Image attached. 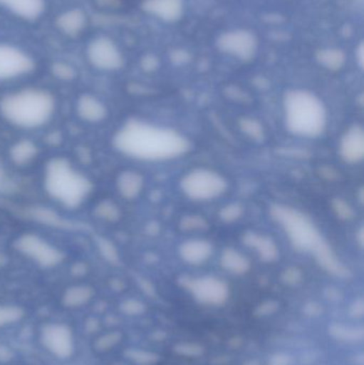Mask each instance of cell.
I'll list each match as a JSON object with an SVG mask.
<instances>
[{
    "mask_svg": "<svg viewBox=\"0 0 364 365\" xmlns=\"http://www.w3.org/2000/svg\"><path fill=\"white\" fill-rule=\"evenodd\" d=\"M118 151L139 160H166L181 156L189 148L175 130L141 121L124 124L113 138Z\"/></svg>",
    "mask_w": 364,
    "mask_h": 365,
    "instance_id": "6da1fadb",
    "label": "cell"
},
{
    "mask_svg": "<svg viewBox=\"0 0 364 365\" xmlns=\"http://www.w3.org/2000/svg\"><path fill=\"white\" fill-rule=\"evenodd\" d=\"M59 110V100L48 88L25 86L0 96V119L12 128L34 132L47 128Z\"/></svg>",
    "mask_w": 364,
    "mask_h": 365,
    "instance_id": "7a4b0ae2",
    "label": "cell"
},
{
    "mask_svg": "<svg viewBox=\"0 0 364 365\" xmlns=\"http://www.w3.org/2000/svg\"><path fill=\"white\" fill-rule=\"evenodd\" d=\"M43 185L53 201L68 210L83 205L93 188L89 178L64 158H53L46 165Z\"/></svg>",
    "mask_w": 364,
    "mask_h": 365,
    "instance_id": "3957f363",
    "label": "cell"
},
{
    "mask_svg": "<svg viewBox=\"0 0 364 365\" xmlns=\"http://www.w3.org/2000/svg\"><path fill=\"white\" fill-rule=\"evenodd\" d=\"M286 128L297 136L314 138L324 133L327 113L322 101L306 90H292L284 98Z\"/></svg>",
    "mask_w": 364,
    "mask_h": 365,
    "instance_id": "277c9868",
    "label": "cell"
},
{
    "mask_svg": "<svg viewBox=\"0 0 364 365\" xmlns=\"http://www.w3.org/2000/svg\"><path fill=\"white\" fill-rule=\"evenodd\" d=\"M271 216L284 227L298 250L311 252L318 257L328 247L316 225L299 210L288 206L275 205L271 207Z\"/></svg>",
    "mask_w": 364,
    "mask_h": 365,
    "instance_id": "5b68a950",
    "label": "cell"
},
{
    "mask_svg": "<svg viewBox=\"0 0 364 365\" xmlns=\"http://www.w3.org/2000/svg\"><path fill=\"white\" fill-rule=\"evenodd\" d=\"M36 57L12 42L0 41V83H15L36 72Z\"/></svg>",
    "mask_w": 364,
    "mask_h": 365,
    "instance_id": "8992f818",
    "label": "cell"
},
{
    "mask_svg": "<svg viewBox=\"0 0 364 365\" xmlns=\"http://www.w3.org/2000/svg\"><path fill=\"white\" fill-rule=\"evenodd\" d=\"M85 59L92 68L100 73L118 72L125 63L119 45L110 36L104 34H98L88 42Z\"/></svg>",
    "mask_w": 364,
    "mask_h": 365,
    "instance_id": "52a82bcc",
    "label": "cell"
},
{
    "mask_svg": "<svg viewBox=\"0 0 364 365\" xmlns=\"http://www.w3.org/2000/svg\"><path fill=\"white\" fill-rule=\"evenodd\" d=\"M226 180L219 173L209 169L190 171L181 181V188L189 199L209 201L219 197L226 191Z\"/></svg>",
    "mask_w": 364,
    "mask_h": 365,
    "instance_id": "ba28073f",
    "label": "cell"
},
{
    "mask_svg": "<svg viewBox=\"0 0 364 365\" xmlns=\"http://www.w3.org/2000/svg\"><path fill=\"white\" fill-rule=\"evenodd\" d=\"M16 247L21 255L42 267H53L62 259V252L59 249L33 234H26L19 237Z\"/></svg>",
    "mask_w": 364,
    "mask_h": 365,
    "instance_id": "9c48e42d",
    "label": "cell"
},
{
    "mask_svg": "<svg viewBox=\"0 0 364 365\" xmlns=\"http://www.w3.org/2000/svg\"><path fill=\"white\" fill-rule=\"evenodd\" d=\"M183 284L201 304L220 306L228 299V285L214 277L187 278L184 280Z\"/></svg>",
    "mask_w": 364,
    "mask_h": 365,
    "instance_id": "30bf717a",
    "label": "cell"
},
{
    "mask_svg": "<svg viewBox=\"0 0 364 365\" xmlns=\"http://www.w3.org/2000/svg\"><path fill=\"white\" fill-rule=\"evenodd\" d=\"M218 46L224 53L247 61L256 53L258 40L247 30H234L222 34L218 40Z\"/></svg>",
    "mask_w": 364,
    "mask_h": 365,
    "instance_id": "8fae6325",
    "label": "cell"
},
{
    "mask_svg": "<svg viewBox=\"0 0 364 365\" xmlns=\"http://www.w3.org/2000/svg\"><path fill=\"white\" fill-rule=\"evenodd\" d=\"M45 349L60 359H66L74 351V339L70 328L61 324L45 326L42 331Z\"/></svg>",
    "mask_w": 364,
    "mask_h": 365,
    "instance_id": "7c38bea8",
    "label": "cell"
},
{
    "mask_svg": "<svg viewBox=\"0 0 364 365\" xmlns=\"http://www.w3.org/2000/svg\"><path fill=\"white\" fill-rule=\"evenodd\" d=\"M74 111L77 119L88 125H100L109 117L108 106L105 104L104 101L90 92L77 96Z\"/></svg>",
    "mask_w": 364,
    "mask_h": 365,
    "instance_id": "4fadbf2b",
    "label": "cell"
},
{
    "mask_svg": "<svg viewBox=\"0 0 364 365\" xmlns=\"http://www.w3.org/2000/svg\"><path fill=\"white\" fill-rule=\"evenodd\" d=\"M0 9L25 23H36L47 10V0H0Z\"/></svg>",
    "mask_w": 364,
    "mask_h": 365,
    "instance_id": "5bb4252c",
    "label": "cell"
},
{
    "mask_svg": "<svg viewBox=\"0 0 364 365\" xmlns=\"http://www.w3.org/2000/svg\"><path fill=\"white\" fill-rule=\"evenodd\" d=\"M340 154L350 164H357L363 160L364 133L361 126L354 125L346 130L340 141Z\"/></svg>",
    "mask_w": 364,
    "mask_h": 365,
    "instance_id": "9a60e30c",
    "label": "cell"
},
{
    "mask_svg": "<svg viewBox=\"0 0 364 365\" xmlns=\"http://www.w3.org/2000/svg\"><path fill=\"white\" fill-rule=\"evenodd\" d=\"M142 9L152 16L173 23L183 15L184 0H145Z\"/></svg>",
    "mask_w": 364,
    "mask_h": 365,
    "instance_id": "2e32d148",
    "label": "cell"
},
{
    "mask_svg": "<svg viewBox=\"0 0 364 365\" xmlns=\"http://www.w3.org/2000/svg\"><path fill=\"white\" fill-rule=\"evenodd\" d=\"M87 14L81 9L73 8L58 15L56 26L60 32L68 36H76L87 26Z\"/></svg>",
    "mask_w": 364,
    "mask_h": 365,
    "instance_id": "e0dca14e",
    "label": "cell"
},
{
    "mask_svg": "<svg viewBox=\"0 0 364 365\" xmlns=\"http://www.w3.org/2000/svg\"><path fill=\"white\" fill-rule=\"evenodd\" d=\"M213 253V247L207 240H187L180 248L182 259L192 265L204 263Z\"/></svg>",
    "mask_w": 364,
    "mask_h": 365,
    "instance_id": "ac0fdd59",
    "label": "cell"
},
{
    "mask_svg": "<svg viewBox=\"0 0 364 365\" xmlns=\"http://www.w3.org/2000/svg\"><path fill=\"white\" fill-rule=\"evenodd\" d=\"M115 186L122 197L128 200H134L142 190L143 179L139 173L134 171H124L118 177Z\"/></svg>",
    "mask_w": 364,
    "mask_h": 365,
    "instance_id": "d6986e66",
    "label": "cell"
},
{
    "mask_svg": "<svg viewBox=\"0 0 364 365\" xmlns=\"http://www.w3.org/2000/svg\"><path fill=\"white\" fill-rule=\"evenodd\" d=\"M244 242L254 249L264 261H275L278 257V248L271 238L256 233H249L244 237Z\"/></svg>",
    "mask_w": 364,
    "mask_h": 365,
    "instance_id": "ffe728a7",
    "label": "cell"
},
{
    "mask_svg": "<svg viewBox=\"0 0 364 365\" xmlns=\"http://www.w3.org/2000/svg\"><path fill=\"white\" fill-rule=\"evenodd\" d=\"M38 145L29 140L19 141L10 149L11 160L17 166H28L34 158H38Z\"/></svg>",
    "mask_w": 364,
    "mask_h": 365,
    "instance_id": "44dd1931",
    "label": "cell"
},
{
    "mask_svg": "<svg viewBox=\"0 0 364 365\" xmlns=\"http://www.w3.org/2000/svg\"><path fill=\"white\" fill-rule=\"evenodd\" d=\"M222 265L224 269L234 274H245L250 267L247 257L234 249H227L224 251L222 255Z\"/></svg>",
    "mask_w": 364,
    "mask_h": 365,
    "instance_id": "7402d4cb",
    "label": "cell"
},
{
    "mask_svg": "<svg viewBox=\"0 0 364 365\" xmlns=\"http://www.w3.org/2000/svg\"><path fill=\"white\" fill-rule=\"evenodd\" d=\"M333 338L343 343H358L363 340V328L346 326L343 324H335L329 328Z\"/></svg>",
    "mask_w": 364,
    "mask_h": 365,
    "instance_id": "603a6c76",
    "label": "cell"
},
{
    "mask_svg": "<svg viewBox=\"0 0 364 365\" xmlns=\"http://www.w3.org/2000/svg\"><path fill=\"white\" fill-rule=\"evenodd\" d=\"M318 60L328 70L338 71L345 63V55L339 49H323L318 53Z\"/></svg>",
    "mask_w": 364,
    "mask_h": 365,
    "instance_id": "cb8c5ba5",
    "label": "cell"
},
{
    "mask_svg": "<svg viewBox=\"0 0 364 365\" xmlns=\"http://www.w3.org/2000/svg\"><path fill=\"white\" fill-rule=\"evenodd\" d=\"M93 292L90 287H72L64 295V304L70 307H79L91 299Z\"/></svg>",
    "mask_w": 364,
    "mask_h": 365,
    "instance_id": "d4e9b609",
    "label": "cell"
},
{
    "mask_svg": "<svg viewBox=\"0 0 364 365\" xmlns=\"http://www.w3.org/2000/svg\"><path fill=\"white\" fill-rule=\"evenodd\" d=\"M24 310L16 306H0V327H6L11 324L21 321Z\"/></svg>",
    "mask_w": 364,
    "mask_h": 365,
    "instance_id": "484cf974",
    "label": "cell"
},
{
    "mask_svg": "<svg viewBox=\"0 0 364 365\" xmlns=\"http://www.w3.org/2000/svg\"><path fill=\"white\" fill-rule=\"evenodd\" d=\"M241 128L245 134L254 140H262L264 138V130L258 121L254 119H243L241 121Z\"/></svg>",
    "mask_w": 364,
    "mask_h": 365,
    "instance_id": "4316f807",
    "label": "cell"
},
{
    "mask_svg": "<svg viewBox=\"0 0 364 365\" xmlns=\"http://www.w3.org/2000/svg\"><path fill=\"white\" fill-rule=\"evenodd\" d=\"M51 71L56 78L60 81H71L76 78V70L71 64L64 63V62L53 64Z\"/></svg>",
    "mask_w": 364,
    "mask_h": 365,
    "instance_id": "83f0119b",
    "label": "cell"
},
{
    "mask_svg": "<svg viewBox=\"0 0 364 365\" xmlns=\"http://www.w3.org/2000/svg\"><path fill=\"white\" fill-rule=\"evenodd\" d=\"M241 212H243V210H241V206L237 205V204H232V205L224 207L222 212H220V216H222L224 221L231 222V221L239 219L241 217Z\"/></svg>",
    "mask_w": 364,
    "mask_h": 365,
    "instance_id": "f1b7e54d",
    "label": "cell"
},
{
    "mask_svg": "<svg viewBox=\"0 0 364 365\" xmlns=\"http://www.w3.org/2000/svg\"><path fill=\"white\" fill-rule=\"evenodd\" d=\"M333 207H335L336 212H337V214L339 215L341 218L348 219L352 217V208H350L345 202L342 201V200H337V201L335 202V206H333Z\"/></svg>",
    "mask_w": 364,
    "mask_h": 365,
    "instance_id": "f546056e",
    "label": "cell"
},
{
    "mask_svg": "<svg viewBox=\"0 0 364 365\" xmlns=\"http://www.w3.org/2000/svg\"><path fill=\"white\" fill-rule=\"evenodd\" d=\"M203 227H207V223L204 222L203 219L198 218V217H190L185 220V227H190V229H202Z\"/></svg>",
    "mask_w": 364,
    "mask_h": 365,
    "instance_id": "4dcf8cb0",
    "label": "cell"
},
{
    "mask_svg": "<svg viewBox=\"0 0 364 365\" xmlns=\"http://www.w3.org/2000/svg\"><path fill=\"white\" fill-rule=\"evenodd\" d=\"M291 359L288 356L277 355L274 356L271 360V365H290Z\"/></svg>",
    "mask_w": 364,
    "mask_h": 365,
    "instance_id": "1f68e13d",
    "label": "cell"
},
{
    "mask_svg": "<svg viewBox=\"0 0 364 365\" xmlns=\"http://www.w3.org/2000/svg\"><path fill=\"white\" fill-rule=\"evenodd\" d=\"M350 312H352L353 317H363V302H355L354 304H353L352 310H350Z\"/></svg>",
    "mask_w": 364,
    "mask_h": 365,
    "instance_id": "d6a6232c",
    "label": "cell"
},
{
    "mask_svg": "<svg viewBox=\"0 0 364 365\" xmlns=\"http://www.w3.org/2000/svg\"><path fill=\"white\" fill-rule=\"evenodd\" d=\"M363 46L360 45V48H359V62H360V66H363Z\"/></svg>",
    "mask_w": 364,
    "mask_h": 365,
    "instance_id": "836d02e7",
    "label": "cell"
},
{
    "mask_svg": "<svg viewBox=\"0 0 364 365\" xmlns=\"http://www.w3.org/2000/svg\"><path fill=\"white\" fill-rule=\"evenodd\" d=\"M0 179H1V173H0Z\"/></svg>",
    "mask_w": 364,
    "mask_h": 365,
    "instance_id": "e575fe53",
    "label": "cell"
}]
</instances>
